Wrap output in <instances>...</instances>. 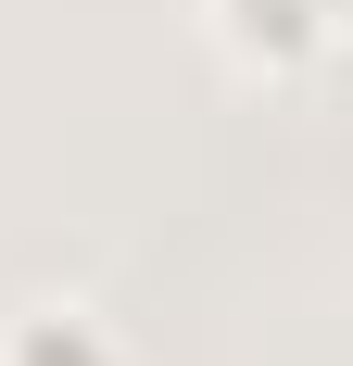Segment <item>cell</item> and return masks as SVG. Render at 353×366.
Masks as SVG:
<instances>
[{"label":"cell","instance_id":"1","mask_svg":"<svg viewBox=\"0 0 353 366\" xmlns=\"http://www.w3.org/2000/svg\"><path fill=\"white\" fill-rule=\"evenodd\" d=\"M202 13L240 38L252 64H303V51H328L353 26V0H202Z\"/></svg>","mask_w":353,"mask_h":366},{"label":"cell","instance_id":"2","mask_svg":"<svg viewBox=\"0 0 353 366\" xmlns=\"http://www.w3.org/2000/svg\"><path fill=\"white\" fill-rule=\"evenodd\" d=\"M0 366H126V341L89 316V303H26L0 329Z\"/></svg>","mask_w":353,"mask_h":366}]
</instances>
